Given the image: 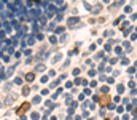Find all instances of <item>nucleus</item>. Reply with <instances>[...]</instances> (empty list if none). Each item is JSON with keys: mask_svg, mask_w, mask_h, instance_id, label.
<instances>
[{"mask_svg": "<svg viewBox=\"0 0 137 120\" xmlns=\"http://www.w3.org/2000/svg\"><path fill=\"white\" fill-rule=\"evenodd\" d=\"M27 109H29V102H24V104H22L21 107L18 109V114H22V112H24V111H27Z\"/></svg>", "mask_w": 137, "mask_h": 120, "instance_id": "obj_1", "label": "nucleus"}, {"mask_svg": "<svg viewBox=\"0 0 137 120\" xmlns=\"http://www.w3.org/2000/svg\"><path fill=\"white\" fill-rule=\"evenodd\" d=\"M5 37V30H0V39H3Z\"/></svg>", "mask_w": 137, "mask_h": 120, "instance_id": "obj_5", "label": "nucleus"}, {"mask_svg": "<svg viewBox=\"0 0 137 120\" xmlns=\"http://www.w3.org/2000/svg\"><path fill=\"white\" fill-rule=\"evenodd\" d=\"M26 80H27V82H32V80H34V74H29V75H26Z\"/></svg>", "mask_w": 137, "mask_h": 120, "instance_id": "obj_3", "label": "nucleus"}, {"mask_svg": "<svg viewBox=\"0 0 137 120\" xmlns=\"http://www.w3.org/2000/svg\"><path fill=\"white\" fill-rule=\"evenodd\" d=\"M0 47H2V43H0Z\"/></svg>", "mask_w": 137, "mask_h": 120, "instance_id": "obj_6", "label": "nucleus"}, {"mask_svg": "<svg viewBox=\"0 0 137 120\" xmlns=\"http://www.w3.org/2000/svg\"><path fill=\"white\" fill-rule=\"evenodd\" d=\"M3 27H5V30H10V29H11V26H10L8 23H5V24H3Z\"/></svg>", "mask_w": 137, "mask_h": 120, "instance_id": "obj_4", "label": "nucleus"}, {"mask_svg": "<svg viewBox=\"0 0 137 120\" xmlns=\"http://www.w3.org/2000/svg\"><path fill=\"white\" fill-rule=\"evenodd\" d=\"M108 102H110V98H108V96H104V98L101 99V104H104V106H107Z\"/></svg>", "mask_w": 137, "mask_h": 120, "instance_id": "obj_2", "label": "nucleus"}]
</instances>
